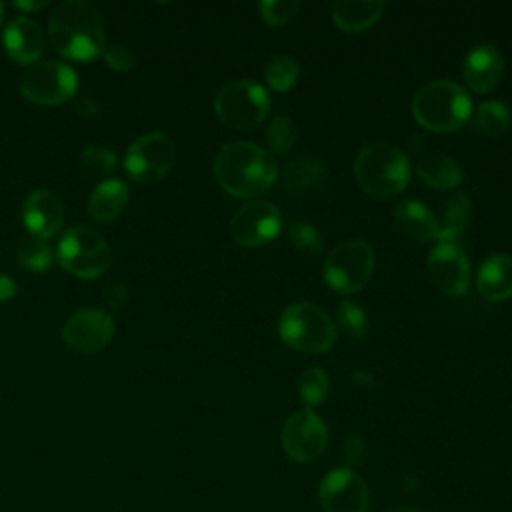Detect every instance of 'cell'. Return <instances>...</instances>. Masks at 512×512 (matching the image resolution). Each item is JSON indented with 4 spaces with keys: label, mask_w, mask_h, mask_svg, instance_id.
I'll use <instances>...</instances> for the list:
<instances>
[{
    "label": "cell",
    "mask_w": 512,
    "mask_h": 512,
    "mask_svg": "<svg viewBox=\"0 0 512 512\" xmlns=\"http://www.w3.org/2000/svg\"><path fill=\"white\" fill-rule=\"evenodd\" d=\"M216 182L232 196L252 198L268 190L278 166L272 154L252 142H230L218 150L212 162Z\"/></svg>",
    "instance_id": "obj_1"
},
{
    "label": "cell",
    "mask_w": 512,
    "mask_h": 512,
    "mask_svg": "<svg viewBox=\"0 0 512 512\" xmlns=\"http://www.w3.org/2000/svg\"><path fill=\"white\" fill-rule=\"evenodd\" d=\"M48 40L72 60H92L106 48L104 22L98 8L86 0L58 4L48 22Z\"/></svg>",
    "instance_id": "obj_2"
},
{
    "label": "cell",
    "mask_w": 512,
    "mask_h": 512,
    "mask_svg": "<svg viewBox=\"0 0 512 512\" xmlns=\"http://www.w3.org/2000/svg\"><path fill=\"white\" fill-rule=\"evenodd\" d=\"M354 176L368 196L388 200L406 188L410 180V164L406 154L396 146L372 142L356 154Z\"/></svg>",
    "instance_id": "obj_3"
},
{
    "label": "cell",
    "mask_w": 512,
    "mask_h": 512,
    "mask_svg": "<svg viewBox=\"0 0 512 512\" xmlns=\"http://www.w3.org/2000/svg\"><path fill=\"white\" fill-rule=\"evenodd\" d=\"M412 112L416 122L430 132H454L468 122L472 102L456 82L432 80L416 92Z\"/></svg>",
    "instance_id": "obj_4"
},
{
    "label": "cell",
    "mask_w": 512,
    "mask_h": 512,
    "mask_svg": "<svg viewBox=\"0 0 512 512\" xmlns=\"http://www.w3.org/2000/svg\"><path fill=\"white\" fill-rule=\"evenodd\" d=\"M278 334L290 348L308 354L326 352L336 342L334 322L310 302L290 304L278 320Z\"/></svg>",
    "instance_id": "obj_5"
},
{
    "label": "cell",
    "mask_w": 512,
    "mask_h": 512,
    "mask_svg": "<svg viewBox=\"0 0 512 512\" xmlns=\"http://www.w3.org/2000/svg\"><path fill=\"white\" fill-rule=\"evenodd\" d=\"M216 116L234 130H252L264 122L270 110L268 92L252 80L226 84L214 100Z\"/></svg>",
    "instance_id": "obj_6"
},
{
    "label": "cell",
    "mask_w": 512,
    "mask_h": 512,
    "mask_svg": "<svg viewBox=\"0 0 512 512\" xmlns=\"http://www.w3.org/2000/svg\"><path fill=\"white\" fill-rule=\"evenodd\" d=\"M58 260L74 276L96 278L108 270L112 252L100 232L88 226H74L64 232L58 244Z\"/></svg>",
    "instance_id": "obj_7"
},
{
    "label": "cell",
    "mask_w": 512,
    "mask_h": 512,
    "mask_svg": "<svg viewBox=\"0 0 512 512\" xmlns=\"http://www.w3.org/2000/svg\"><path fill=\"white\" fill-rule=\"evenodd\" d=\"M374 270V252L368 242L354 238L338 244L324 260V280L340 294H354L366 286Z\"/></svg>",
    "instance_id": "obj_8"
},
{
    "label": "cell",
    "mask_w": 512,
    "mask_h": 512,
    "mask_svg": "<svg viewBox=\"0 0 512 512\" xmlns=\"http://www.w3.org/2000/svg\"><path fill=\"white\" fill-rule=\"evenodd\" d=\"M76 72L58 60H42L30 64L18 80L20 94L34 104H60L76 92Z\"/></svg>",
    "instance_id": "obj_9"
},
{
    "label": "cell",
    "mask_w": 512,
    "mask_h": 512,
    "mask_svg": "<svg viewBox=\"0 0 512 512\" xmlns=\"http://www.w3.org/2000/svg\"><path fill=\"white\" fill-rule=\"evenodd\" d=\"M174 156L176 148L168 134L148 132L132 142L124 166L136 182H156L172 168Z\"/></svg>",
    "instance_id": "obj_10"
},
{
    "label": "cell",
    "mask_w": 512,
    "mask_h": 512,
    "mask_svg": "<svg viewBox=\"0 0 512 512\" xmlns=\"http://www.w3.org/2000/svg\"><path fill=\"white\" fill-rule=\"evenodd\" d=\"M280 438L290 460L312 462L324 452L328 444V430L318 414L304 408L288 416Z\"/></svg>",
    "instance_id": "obj_11"
},
{
    "label": "cell",
    "mask_w": 512,
    "mask_h": 512,
    "mask_svg": "<svg viewBox=\"0 0 512 512\" xmlns=\"http://www.w3.org/2000/svg\"><path fill=\"white\" fill-rule=\"evenodd\" d=\"M282 228L280 212L270 202H248L230 220L228 232L232 240L246 248H256L272 242Z\"/></svg>",
    "instance_id": "obj_12"
},
{
    "label": "cell",
    "mask_w": 512,
    "mask_h": 512,
    "mask_svg": "<svg viewBox=\"0 0 512 512\" xmlns=\"http://www.w3.org/2000/svg\"><path fill=\"white\" fill-rule=\"evenodd\" d=\"M318 500L324 512H368L366 482L350 468L330 470L318 486Z\"/></svg>",
    "instance_id": "obj_13"
},
{
    "label": "cell",
    "mask_w": 512,
    "mask_h": 512,
    "mask_svg": "<svg viewBox=\"0 0 512 512\" xmlns=\"http://www.w3.org/2000/svg\"><path fill=\"white\" fill-rule=\"evenodd\" d=\"M112 334L114 322L100 308L78 310L62 326V340L76 352H96L112 340Z\"/></svg>",
    "instance_id": "obj_14"
},
{
    "label": "cell",
    "mask_w": 512,
    "mask_h": 512,
    "mask_svg": "<svg viewBox=\"0 0 512 512\" xmlns=\"http://www.w3.org/2000/svg\"><path fill=\"white\" fill-rule=\"evenodd\" d=\"M428 272L436 288L448 296H460L470 282V264L464 250L454 242H440L428 256Z\"/></svg>",
    "instance_id": "obj_15"
},
{
    "label": "cell",
    "mask_w": 512,
    "mask_h": 512,
    "mask_svg": "<svg viewBox=\"0 0 512 512\" xmlns=\"http://www.w3.org/2000/svg\"><path fill=\"white\" fill-rule=\"evenodd\" d=\"M22 220L32 236L42 240L52 238L64 222L62 202L48 190H32L22 204Z\"/></svg>",
    "instance_id": "obj_16"
},
{
    "label": "cell",
    "mask_w": 512,
    "mask_h": 512,
    "mask_svg": "<svg viewBox=\"0 0 512 512\" xmlns=\"http://www.w3.org/2000/svg\"><path fill=\"white\" fill-rule=\"evenodd\" d=\"M462 72L468 88L484 94L500 84L504 74V58L494 46L480 44L468 52Z\"/></svg>",
    "instance_id": "obj_17"
},
{
    "label": "cell",
    "mask_w": 512,
    "mask_h": 512,
    "mask_svg": "<svg viewBox=\"0 0 512 512\" xmlns=\"http://www.w3.org/2000/svg\"><path fill=\"white\" fill-rule=\"evenodd\" d=\"M2 44L6 54L18 64H34L44 48L42 28L28 16H16L8 22Z\"/></svg>",
    "instance_id": "obj_18"
},
{
    "label": "cell",
    "mask_w": 512,
    "mask_h": 512,
    "mask_svg": "<svg viewBox=\"0 0 512 512\" xmlns=\"http://www.w3.org/2000/svg\"><path fill=\"white\" fill-rule=\"evenodd\" d=\"M478 292L490 300L500 302L512 296V256L492 254L488 256L476 274Z\"/></svg>",
    "instance_id": "obj_19"
},
{
    "label": "cell",
    "mask_w": 512,
    "mask_h": 512,
    "mask_svg": "<svg viewBox=\"0 0 512 512\" xmlns=\"http://www.w3.org/2000/svg\"><path fill=\"white\" fill-rule=\"evenodd\" d=\"M398 228L412 240L426 242L438 236V220L432 210L418 200H404L394 210Z\"/></svg>",
    "instance_id": "obj_20"
},
{
    "label": "cell",
    "mask_w": 512,
    "mask_h": 512,
    "mask_svg": "<svg viewBox=\"0 0 512 512\" xmlns=\"http://www.w3.org/2000/svg\"><path fill=\"white\" fill-rule=\"evenodd\" d=\"M324 178H326V170L316 158L298 156L286 164L282 172V186L290 194L306 196L320 190V186L324 184Z\"/></svg>",
    "instance_id": "obj_21"
},
{
    "label": "cell",
    "mask_w": 512,
    "mask_h": 512,
    "mask_svg": "<svg viewBox=\"0 0 512 512\" xmlns=\"http://www.w3.org/2000/svg\"><path fill=\"white\" fill-rule=\"evenodd\" d=\"M384 2H362V0H338L332 6V18L344 32L368 30L384 12Z\"/></svg>",
    "instance_id": "obj_22"
},
{
    "label": "cell",
    "mask_w": 512,
    "mask_h": 512,
    "mask_svg": "<svg viewBox=\"0 0 512 512\" xmlns=\"http://www.w3.org/2000/svg\"><path fill=\"white\" fill-rule=\"evenodd\" d=\"M128 202V188L122 180L100 182L88 198V214L94 222H108L116 218Z\"/></svg>",
    "instance_id": "obj_23"
},
{
    "label": "cell",
    "mask_w": 512,
    "mask_h": 512,
    "mask_svg": "<svg viewBox=\"0 0 512 512\" xmlns=\"http://www.w3.org/2000/svg\"><path fill=\"white\" fill-rule=\"evenodd\" d=\"M418 176L436 190H452L462 182L460 164L446 154H426L418 160Z\"/></svg>",
    "instance_id": "obj_24"
},
{
    "label": "cell",
    "mask_w": 512,
    "mask_h": 512,
    "mask_svg": "<svg viewBox=\"0 0 512 512\" xmlns=\"http://www.w3.org/2000/svg\"><path fill=\"white\" fill-rule=\"evenodd\" d=\"M468 218H470L468 196L458 192L446 204L442 222H438V236L436 238L440 242H452L454 238H458L462 234V230L466 228Z\"/></svg>",
    "instance_id": "obj_25"
},
{
    "label": "cell",
    "mask_w": 512,
    "mask_h": 512,
    "mask_svg": "<svg viewBox=\"0 0 512 512\" xmlns=\"http://www.w3.org/2000/svg\"><path fill=\"white\" fill-rule=\"evenodd\" d=\"M474 128L490 138H500L510 128V110L502 102H482L474 114Z\"/></svg>",
    "instance_id": "obj_26"
},
{
    "label": "cell",
    "mask_w": 512,
    "mask_h": 512,
    "mask_svg": "<svg viewBox=\"0 0 512 512\" xmlns=\"http://www.w3.org/2000/svg\"><path fill=\"white\" fill-rule=\"evenodd\" d=\"M16 258L24 268L34 272H44L52 264V250L46 240L30 234L18 242Z\"/></svg>",
    "instance_id": "obj_27"
},
{
    "label": "cell",
    "mask_w": 512,
    "mask_h": 512,
    "mask_svg": "<svg viewBox=\"0 0 512 512\" xmlns=\"http://www.w3.org/2000/svg\"><path fill=\"white\" fill-rule=\"evenodd\" d=\"M328 390H330V382L322 368H308L298 378V396L302 404L308 406V410L322 404Z\"/></svg>",
    "instance_id": "obj_28"
},
{
    "label": "cell",
    "mask_w": 512,
    "mask_h": 512,
    "mask_svg": "<svg viewBox=\"0 0 512 512\" xmlns=\"http://www.w3.org/2000/svg\"><path fill=\"white\" fill-rule=\"evenodd\" d=\"M266 84L276 92L290 90L298 80V64L290 56H276L264 70Z\"/></svg>",
    "instance_id": "obj_29"
},
{
    "label": "cell",
    "mask_w": 512,
    "mask_h": 512,
    "mask_svg": "<svg viewBox=\"0 0 512 512\" xmlns=\"http://www.w3.org/2000/svg\"><path fill=\"white\" fill-rule=\"evenodd\" d=\"M338 322H340V328L352 340H362L368 334V318L364 310L350 300H344L338 304Z\"/></svg>",
    "instance_id": "obj_30"
},
{
    "label": "cell",
    "mask_w": 512,
    "mask_h": 512,
    "mask_svg": "<svg viewBox=\"0 0 512 512\" xmlns=\"http://www.w3.org/2000/svg\"><path fill=\"white\" fill-rule=\"evenodd\" d=\"M266 140L274 154L284 156L294 146V126L286 116H276L268 122L266 128Z\"/></svg>",
    "instance_id": "obj_31"
},
{
    "label": "cell",
    "mask_w": 512,
    "mask_h": 512,
    "mask_svg": "<svg viewBox=\"0 0 512 512\" xmlns=\"http://www.w3.org/2000/svg\"><path fill=\"white\" fill-rule=\"evenodd\" d=\"M288 238H290V244L304 254L314 256V254H320L322 250V236L308 222H302V220L292 222L288 228Z\"/></svg>",
    "instance_id": "obj_32"
},
{
    "label": "cell",
    "mask_w": 512,
    "mask_h": 512,
    "mask_svg": "<svg viewBox=\"0 0 512 512\" xmlns=\"http://www.w3.org/2000/svg\"><path fill=\"white\" fill-rule=\"evenodd\" d=\"M82 166L94 176H106L116 168V154L104 146L88 144L82 150Z\"/></svg>",
    "instance_id": "obj_33"
},
{
    "label": "cell",
    "mask_w": 512,
    "mask_h": 512,
    "mask_svg": "<svg viewBox=\"0 0 512 512\" xmlns=\"http://www.w3.org/2000/svg\"><path fill=\"white\" fill-rule=\"evenodd\" d=\"M258 8L264 22L270 26H284L296 16L300 4L296 0H264Z\"/></svg>",
    "instance_id": "obj_34"
},
{
    "label": "cell",
    "mask_w": 512,
    "mask_h": 512,
    "mask_svg": "<svg viewBox=\"0 0 512 512\" xmlns=\"http://www.w3.org/2000/svg\"><path fill=\"white\" fill-rule=\"evenodd\" d=\"M366 456V442L360 434H350L342 442V460L346 462V468L352 470V466H358L364 462Z\"/></svg>",
    "instance_id": "obj_35"
},
{
    "label": "cell",
    "mask_w": 512,
    "mask_h": 512,
    "mask_svg": "<svg viewBox=\"0 0 512 512\" xmlns=\"http://www.w3.org/2000/svg\"><path fill=\"white\" fill-rule=\"evenodd\" d=\"M106 64L114 70H130L134 66V54L120 44H110L102 52Z\"/></svg>",
    "instance_id": "obj_36"
},
{
    "label": "cell",
    "mask_w": 512,
    "mask_h": 512,
    "mask_svg": "<svg viewBox=\"0 0 512 512\" xmlns=\"http://www.w3.org/2000/svg\"><path fill=\"white\" fill-rule=\"evenodd\" d=\"M126 298H128V290H126L124 284H114V286H110L108 292H106V296H104L108 308H114V310L120 308Z\"/></svg>",
    "instance_id": "obj_37"
},
{
    "label": "cell",
    "mask_w": 512,
    "mask_h": 512,
    "mask_svg": "<svg viewBox=\"0 0 512 512\" xmlns=\"http://www.w3.org/2000/svg\"><path fill=\"white\" fill-rule=\"evenodd\" d=\"M76 110H78V114H82L86 118H96L100 114L98 102L94 98H90V96H80L76 100Z\"/></svg>",
    "instance_id": "obj_38"
},
{
    "label": "cell",
    "mask_w": 512,
    "mask_h": 512,
    "mask_svg": "<svg viewBox=\"0 0 512 512\" xmlns=\"http://www.w3.org/2000/svg\"><path fill=\"white\" fill-rule=\"evenodd\" d=\"M14 292H16V282L10 276L0 274V302L12 298Z\"/></svg>",
    "instance_id": "obj_39"
},
{
    "label": "cell",
    "mask_w": 512,
    "mask_h": 512,
    "mask_svg": "<svg viewBox=\"0 0 512 512\" xmlns=\"http://www.w3.org/2000/svg\"><path fill=\"white\" fill-rule=\"evenodd\" d=\"M14 6L20 8V10H32V12H34V10L44 8L46 2H20V0H18V2H14Z\"/></svg>",
    "instance_id": "obj_40"
},
{
    "label": "cell",
    "mask_w": 512,
    "mask_h": 512,
    "mask_svg": "<svg viewBox=\"0 0 512 512\" xmlns=\"http://www.w3.org/2000/svg\"><path fill=\"white\" fill-rule=\"evenodd\" d=\"M388 512H420V510H416V508H412V506H394V508H390Z\"/></svg>",
    "instance_id": "obj_41"
},
{
    "label": "cell",
    "mask_w": 512,
    "mask_h": 512,
    "mask_svg": "<svg viewBox=\"0 0 512 512\" xmlns=\"http://www.w3.org/2000/svg\"><path fill=\"white\" fill-rule=\"evenodd\" d=\"M2 14H4V6L0 4V22H2Z\"/></svg>",
    "instance_id": "obj_42"
}]
</instances>
